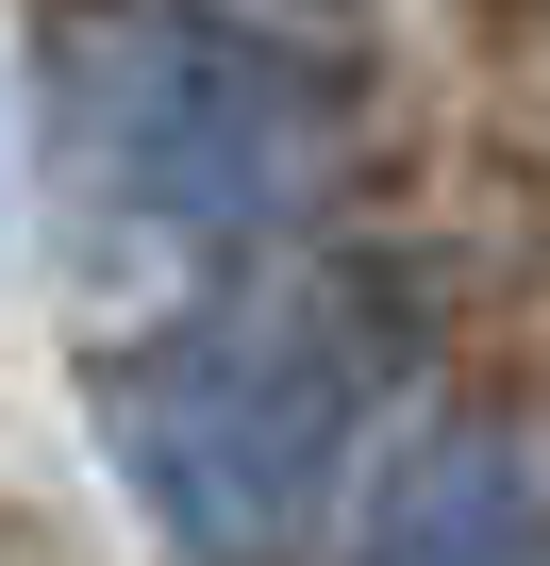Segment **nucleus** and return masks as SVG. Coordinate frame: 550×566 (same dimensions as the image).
Masks as SVG:
<instances>
[{"label": "nucleus", "mask_w": 550, "mask_h": 566, "mask_svg": "<svg viewBox=\"0 0 550 566\" xmlns=\"http://www.w3.org/2000/svg\"><path fill=\"white\" fill-rule=\"evenodd\" d=\"M367 317H384L367 283H267V301H217L101 384V433H117V467L184 566H301L318 549L351 433L384 400Z\"/></svg>", "instance_id": "nucleus-1"}, {"label": "nucleus", "mask_w": 550, "mask_h": 566, "mask_svg": "<svg viewBox=\"0 0 550 566\" xmlns=\"http://www.w3.org/2000/svg\"><path fill=\"white\" fill-rule=\"evenodd\" d=\"M351 167V84L234 18L68 34V184L134 233H284Z\"/></svg>", "instance_id": "nucleus-2"}, {"label": "nucleus", "mask_w": 550, "mask_h": 566, "mask_svg": "<svg viewBox=\"0 0 550 566\" xmlns=\"http://www.w3.org/2000/svg\"><path fill=\"white\" fill-rule=\"evenodd\" d=\"M351 566H550V483H533V450H517L500 417L417 433Z\"/></svg>", "instance_id": "nucleus-3"}]
</instances>
